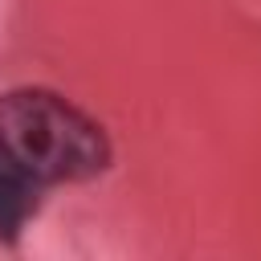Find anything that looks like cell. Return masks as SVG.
I'll use <instances>...</instances> for the list:
<instances>
[{"instance_id": "cell-2", "label": "cell", "mask_w": 261, "mask_h": 261, "mask_svg": "<svg viewBox=\"0 0 261 261\" xmlns=\"http://www.w3.org/2000/svg\"><path fill=\"white\" fill-rule=\"evenodd\" d=\"M45 184H37L24 167H16L0 151V245H16L29 220L37 216Z\"/></svg>"}, {"instance_id": "cell-1", "label": "cell", "mask_w": 261, "mask_h": 261, "mask_svg": "<svg viewBox=\"0 0 261 261\" xmlns=\"http://www.w3.org/2000/svg\"><path fill=\"white\" fill-rule=\"evenodd\" d=\"M0 151L45 188L98 179L114 159L102 122L49 86L0 94Z\"/></svg>"}]
</instances>
